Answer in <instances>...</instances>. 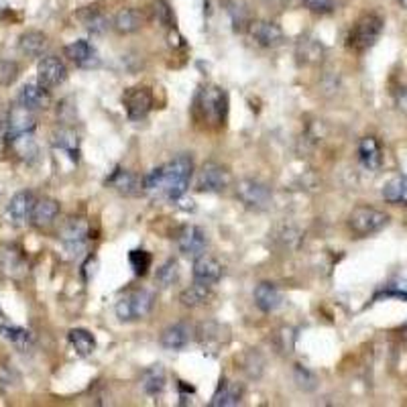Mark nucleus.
<instances>
[{
    "mask_svg": "<svg viewBox=\"0 0 407 407\" xmlns=\"http://www.w3.org/2000/svg\"><path fill=\"white\" fill-rule=\"evenodd\" d=\"M229 113V96L218 86H206L198 92L194 100V115L200 122L210 126H220L226 120Z\"/></svg>",
    "mask_w": 407,
    "mask_h": 407,
    "instance_id": "obj_1",
    "label": "nucleus"
},
{
    "mask_svg": "<svg viewBox=\"0 0 407 407\" xmlns=\"http://www.w3.org/2000/svg\"><path fill=\"white\" fill-rule=\"evenodd\" d=\"M194 174V161L189 155H177L174 161L163 165V189L170 200H179L189 185V179Z\"/></svg>",
    "mask_w": 407,
    "mask_h": 407,
    "instance_id": "obj_2",
    "label": "nucleus"
},
{
    "mask_svg": "<svg viewBox=\"0 0 407 407\" xmlns=\"http://www.w3.org/2000/svg\"><path fill=\"white\" fill-rule=\"evenodd\" d=\"M383 33V19L379 14L360 16L349 33V47L356 54L371 49Z\"/></svg>",
    "mask_w": 407,
    "mask_h": 407,
    "instance_id": "obj_3",
    "label": "nucleus"
},
{
    "mask_svg": "<svg viewBox=\"0 0 407 407\" xmlns=\"http://www.w3.org/2000/svg\"><path fill=\"white\" fill-rule=\"evenodd\" d=\"M155 295L147 290H135L120 297L117 303V316L120 322H139L153 312Z\"/></svg>",
    "mask_w": 407,
    "mask_h": 407,
    "instance_id": "obj_4",
    "label": "nucleus"
},
{
    "mask_svg": "<svg viewBox=\"0 0 407 407\" xmlns=\"http://www.w3.org/2000/svg\"><path fill=\"white\" fill-rule=\"evenodd\" d=\"M387 224H389V216L383 210L371 206H356L349 216V229L352 234L360 238L381 233Z\"/></svg>",
    "mask_w": 407,
    "mask_h": 407,
    "instance_id": "obj_5",
    "label": "nucleus"
},
{
    "mask_svg": "<svg viewBox=\"0 0 407 407\" xmlns=\"http://www.w3.org/2000/svg\"><path fill=\"white\" fill-rule=\"evenodd\" d=\"M236 198L255 210H265L271 204V187L259 179H242L236 185Z\"/></svg>",
    "mask_w": 407,
    "mask_h": 407,
    "instance_id": "obj_6",
    "label": "nucleus"
},
{
    "mask_svg": "<svg viewBox=\"0 0 407 407\" xmlns=\"http://www.w3.org/2000/svg\"><path fill=\"white\" fill-rule=\"evenodd\" d=\"M229 183H231V174L226 172V167H222L220 163H214V161L204 163L198 174V191L216 194V191L226 189Z\"/></svg>",
    "mask_w": 407,
    "mask_h": 407,
    "instance_id": "obj_7",
    "label": "nucleus"
},
{
    "mask_svg": "<svg viewBox=\"0 0 407 407\" xmlns=\"http://www.w3.org/2000/svg\"><path fill=\"white\" fill-rule=\"evenodd\" d=\"M67 80V69H65V63L56 56H45V58L39 59L37 63V82L51 90V88H58L63 82Z\"/></svg>",
    "mask_w": 407,
    "mask_h": 407,
    "instance_id": "obj_8",
    "label": "nucleus"
},
{
    "mask_svg": "<svg viewBox=\"0 0 407 407\" xmlns=\"http://www.w3.org/2000/svg\"><path fill=\"white\" fill-rule=\"evenodd\" d=\"M122 102H124L126 115H128L130 120H143V118L151 113V108H153V96H151V92L147 88H141V86L126 90Z\"/></svg>",
    "mask_w": 407,
    "mask_h": 407,
    "instance_id": "obj_9",
    "label": "nucleus"
},
{
    "mask_svg": "<svg viewBox=\"0 0 407 407\" xmlns=\"http://www.w3.org/2000/svg\"><path fill=\"white\" fill-rule=\"evenodd\" d=\"M33 206H35V196L33 191L29 189H23V191H16L10 202H8V208H6V214L10 218V222L14 226H23L31 220V212H33Z\"/></svg>",
    "mask_w": 407,
    "mask_h": 407,
    "instance_id": "obj_10",
    "label": "nucleus"
},
{
    "mask_svg": "<svg viewBox=\"0 0 407 407\" xmlns=\"http://www.w3.org/2000/svg\"><path fill=\"white\" fill-rule=\"evenodd\" d=\"M88 234H90V224L84 218H71L63 224L59 238L65 244V248L69 253H73V251L84 248V244L88 240Z\"/></svg>",
    "mask_w": 407,
    "mask_h": 407,
    "instance_id": "obj_11",
    "label": "nucleus"
},
{
    "mask_svg": "<svg viewBox=\"0 0 407 407\" xmlns=\"http://www.w3.org/2000/svg\"><path fill=\"white\" fill-rule=\"evenodd\" d=\"M65 56L71 59L78 67L82 69H94L100 65V58H98V51L96 47L86 41V39H80V41H73L65 47Z\"/></svg>",
    "mask_w": 407,
    "mask_h": 407,
    "instance_id": "obj_12",
    "label": "nucleus"
},
{
    "mask_svg": "<svg viewBox=\"0 0 407 407\" xmlns=\"http://www.w3.org/2000/svg\"><path fill=\"white\" fill-rule=\"evenodd\" d=\"M177 244H179V251L187 257H200L204 251H206V244H208V238L206 233L200 229V226H183L181 233L177 236Z\"/></svg>",
    "mask_w": 407,
    "mask_h": 407,
    "instance_id": "obj_13",
    "label": "nucleus"
},
{
    "mask_svg": "<svg viewBox=\"0 0 407 407\" xmlns=\"http://www.w3.org/2000/svg\"><path fill=\"white\" fill-rule=\"evenodd\" d=\"M251 37L261 47H277L283 41V31L271 21H255L251 25Z\"/></svg>",
    "mask_w": 407,
    "mask_h": 407,
    "instance_id": "obj_14",
    "label": "nucleus"
},
{
    "mask_svg": "<svg viewBox=\"0 0 407 407\" xmlns=\"http://www.w3.org/2000/svg\"><path fill=\"white\" fill-rule=\"evenodd\" d=\"M222 277V265L208 255H200L194 263V281L204 283V286H214Z\"/></svg>",
    "mask_w": 407,
    "mask_h": 407,
    "instance_id": "obj_15",
    "label": "nucleus"
},
{
    "mask_svg": "<svg viewBox=\"0 0 407 407\" xmlns=\"http://www.w3.org/2000/svg\"><path fill=\"white\" fill-rule=\"evenodd\" d=\"M19 104L27 111H41L49 106V90L37 84H25L19 92Z\"/></svg>",
    "mask_w": 407,
    "mask_h": 407,
    "instance_id": "obj_16",
    "label": "nucleus"
},
{
    "mask_svg": "<svg viewBox=\"0 0 407 407\" xmlns=\"http://www.w3.org/2000/svg\"><path fill=\"white\" fill-rule=\"evenodd\" d=\"M35 130V117L33 111H27L25 106H14L8 115V137L16 139L23 135H33Z\"/></svg>",
    "mask_w": 407,
    "mask_h": 407,
    "instance_id": "obj_17",
    "label": "nucleus"
},
{
    "mask_svg": "<svg viewBox=\"0 0 407 407\" xmlns=\"http://www.w3.org/2000/svg\"><path fill=\"white\" fill-rule=\"evenodd\" d=\"M59 216V202H56L54 198H41L35 200L33 212H31V222L37 229H47L51 226Z\"/></svg>",
    "mask_w": 407,
    "mask_h": 407,
    "instance_id": "obj_18",
    "label": "nucleus"
},
{
    "mask_svg": "<svg viewBox=\"0 0 407 407\" xmlns=\"http://www.w3.org/2000/svg\"><path fill=\"white\" fill-rule=\"evenodd\" d=\"M191 340V328L183 322L165 328L161 334V347L167 350H183Z\"/></svg>",
    "mask_w": 407,
    "mask_h": 407,
    "instance_id": "obj_19",
    "label": "nucleus"
},
{
    "mask_svg": "<svg viewBox=\"0 0 407 407\" xmlns=\"http://www.w3.org/2000/svg\"><path fill=\"white\" fill-rule=\"evenodd\" d=\"M358 159L371 172H375V170L381 167V163H383V151H381V145H379V141L375 137H364L358 143Z\"/></svg>",
    "mask_w": 407,
    "mask_h": 407,
    "instance_id": "obj_20",
    "label": "nucleus"
},
{
    "mask_svg": "<svg viewBox=\"0 0 407 407\" xmlns=\"http://www.w3.org/2000/svg\"><path fill=\"white\" fill-rule=\"evenodd\" d=\"M281 301H283L281 291L277 290L273 283H259L255 288V303L261 312L271 314L281 305Z\"/></svg>",
    "mask_w": 407,
    "mask_h": 407,
    "instance_id": "obj_21",
    "label": "nucleus"
},
{
    "mask_svg": "<svg viewBox=\"0 0 407 407\" xmlns=\"http://www.w3.org/2000/svg\"><path fill=\"white\" fill-rule=\"evenodd\" d=\"M19 47L27 58H41L47 47V35L41 31H27L19 39Z\"/></svg>",
    "mask_w": 407,
    "mask_h": 407,
    "instance_id": "obj_22",
    "label": "nucleus"
},
{
    "mask_svg": "<svg viewBox=\"0 0 407 407\" xmlns=\"http://www.w3.org/2000/svg\"><path fill=\"white\" fill-rule=\"evenodd\" d=\"M242 399V387L238 383H229V381H222L218 385V391L214 393L210 407H233L238 406Z\"/></svg>",
    "mask_w": 407,
    "mask_h": 407,
    "instance_id": "obj_23",
    "label": "nucleus"
},
{
    "mask_svg": "<svg viewBox=\"0 0 407 407\" xmlns=\"http://www.w3.org/2000/svg\"><path fill=\"white\" fill-rule=\"evenodd\" d=\"M106 185H111L113 189H117L118 194H122V196H135L141 189V181L137 179V175H132L126 170H117L106 179Z\"/></svg>",
    "mask_w": 407,
    "mask_h": 407,
    "instance_id": "obj_24",
    "label": "nucleus"
},
{
    "mask_svg": "<svg viewBox=\"0 0 407 407\" xmlns=\"http://www.w3.org/2000/svg\"><path fill=\"white\" fill-rule=\"evenodd\" d=\"M141 383H143V391L147 395H151V397L161 395L163 389H165V371H163V367L161 364H153L151 369H147L143 373Z\"/></svg>",
    "mask_w": 407,
    "mask_h": 407,
    "instance_id": "obj_25",
    "label": "nucleus"
},
{
    "mask_svg": "<svg viewBox=\"0 0 407 407\" xmlns=\"http://www.w3.org/2000/svg\"><path fill=\"white\" fill-rule=\"evenodd\" d=\"M383 198L389 204L395 206H407V175H395L391 177L383 187Z\"/></svg>",
    "mask_w": 407,
    "mask_h": 407,
    "instance_id": "obj_26",
    "label": "nucleus"
},
{
    "mask_svg": "<svg viewBox=\"0 0 407 407\" xmlns=\"http://www.w3.org/2000/svg\"><path fill=\"white\" fill-rule=\"evenodd\" d=\"M141 25H143V14L137 8H122L115 16V29L122 35L139 31Z\"/></svg>",
    "mask_w": 407,
    "mask_h": 407,
    "instance_id": "obj_27",
    "label": "nucleus"
},
{
    "mask_svg": "<svg viewBox=\"0 0 407 407\" xmlns=\"http://www.w3.org/2000/svg\"><path fill=\"white\" fill-rule=\"evenodd\" d=\"M54 147L65 151L73 161L80 159V141H78V135L71 128H61L54 135Z\"/></svg>",
    "mask_w": 407,
    "mask_h": 407,
    "instance_id": "obj_28",
    "label": "nucleus"
},
{
    "mask_svg": "<svg viewBox=\"0 0 407 407\" xmlns=\"http://www.w3.org/2000/svg\"><path fill=\"white\" fill-rule=\"evenodd\" d=\"M210 297H212L210 286H204V283H198V281H196L194 286H189L187 290L181 291L179 301H181L185 307H198V305L208 303Z\"/></svg>",
    "mask_w": 407,
    "mask_h": 407,
    "instance_id": "obj_29",
    "label": "nucleus"
},
{
    "mask_svg": "<svg viewBox=\"0 0 407 407\" xmlns=\"http://www.w3.org/2000/svg\"><path fill=\"white\" fill-rule=\"evenodd\" d=\"M78 19H80L82 25H84L90 33H94V35H102V33H106V29H108V19H106V14L100 12L98 8H86V10H82V12L78 14Z\"/></svg>",
    "mask_w": 407,
    "mask_h": 407,
    "instance_id": "obj_30",
    "label": "nucleus"
},
{
    "mask_svg": "<svg viewBox=\"0 0 407 407\" xmlns=\"http://www.w3.org/2000/svg\"><path fill=\"white\" fill-rule=\"evenodd\" d=\"M67 338H69L71 347L75 349V352H78L80 356H90V354L96 350V340H94V336H92L88 330H84V328H73V330H69Z\"/></svg>",
    "mask_w": 407,
    "mask_h": 407,
    "instance_id": "obj_31",
    "label": "nucleus"
},
{
    "mask_svg": "<svg viewBox=\"0 0 407 407\" xmlns=\"http://www.w3.org/2000/svg\"><path fill=\"white\" fill-rule=\"evenodd\" d=\"M2 336L19 350H29L33 347V334L25 328H19V326H2L0 328Z\"/></svg>",
    "mask_w": 407,
    "mask_h": 407,
    "instance_id": "obj_32",
    "label": "nucleus"
},
{
    "mask_svg": "<svg viewBox=\"0 0 407 407\" xmlns=\"http://www.w3.org/2000/svg\"><path fill=\"white\" fill-rule=\"evenodd\" d=\"M2 267L10 275H21V273L27 271V265L23 261V255L16 248H4L2 251Z\"/></svg>",
    "mask_w": 407,
    "mask_h": 407,
    "instance_id": "obj_33",
    "label": "nucleus"
},
{
    "mask_svg": "<svg viewBox=\"0 0 407 407\" xmlns=\"http://www.w3.org/2000/svg\"><path fill=\"white\" fill-rule=\"evenodd\" d=\"M177 279H179V265H177V261H174V259H170V261L157 271V277H155V281H157L161 288H172L174 283H177Z\"/></svg>",
    "mask_w": 407,
    "mask_h": 407,
    "instance_id": "obj_34",
    "label": "nucleus"
},
{
    "mask_svg": "<svg viewBox=\"0 0 407 407\" xmlns=\"http://www.w3.org/2000/svg\"><path fill=\"white\" fill-rule=\"evenodd\" d=\"M128 261H130V267L137 275H145L149 271L151 263H153V257L147 251H130Z\"/></svg>",
    "mask_w": 407,
    "mask_h": 407,
    "instance_id": "obj_35",
    "label": "nucleus"
},
{
    "mask_svg": "<svg viewBox=\"0 0 407 407\" xmlns=\"http://www.w3.org/2000/svg\"><path fill=\"white\" fill-rule=\"evenodd\" d=\"M295 383H297L303 391H314L316 385H318V379H316V375L310 373L307 369L297 367V369H295Z\"/></svg>",
    "mask_w": 407,
    "mask_h": 407,
    "instance_id": "obj_36",
    "label": "nucleus"
},
{
    "mask_svg": "<svg viewBox=\"0 0 407 407\" xmlns=\"http://www.w3.org/2000/svg\"><path fill=\"white\" fill-rule=\"evenodd\" d=\"M153 16L159 25L170 27L172 25V8L165 0H155L153 2Z\"/></svg>",
    "mask_w": 407,
    "mask_h": 407,
    "instance_id": "obj_37",
    "label": "nucleus"
},
{
    "mask_svg": "<svg viewBox=\"0 0 407 407\" xmlns=\"http://www.w3.org/2000/svg\"><path fill=\"white\" fill-rule=\"evenodd\" d=\"M299 231L297 229H293V226H281L279 231H277V240H281V244L283 246H288V248H293V246H297V242H299Z\"/></svg>",
    "mask_w": 407,
    "mask_h": 407,
    "instance_id": "obj_38",
    "label": "nucleus"
},
{
    "mask_svg": "<svg viewBox=\"0 0 407 407\" xmlns=\"http://www.w3.org/2000/svg\"><path fill=\"white\" fill-rule=\"evenodd\" d=\"M163 179H165L163 167H155L143 177V185H145V189H159V187L163 189Z\"/></svg>",
    "mask_w": 407,
    "mask_h": 407,
    "instance_id": "obj_39",
    "label": "nucleus"
},
{
    "mask_svg": "<svg viewBox=\"0 0 407 407\" xmlns=\"http://www.w3.org/2000/svg\"><path fill=\"white\" fill-rule=\"evenodd\" d=\"M16 381H19L16 373H14L10 367L0 364V391H8V389H12V387L16 385Z\"/></svg>",
    "mask_w": 407,
    "mask_h": 407,
    "instance_id": "obj_40",
    "label": "nucleus"
},
{
    "mask_svg": "<svg viewBox=\"0 0 407 407\" xmlns=\"http://www.w3.org/2000/svg\"><path fill=\"white\" fill-rule=\"evenodd\" d=\"M16 73H19L16 63H12V61H2L0 63V82L2 84H12L16 80Z\"/></svg>",
    "mask_w": 407,
    "mask_h": 407,
    "instance_id": "obj_41",
    "label": "nucleus"
},
{
    "mask_svg": "<svg viewBox=\"0 0 407 407\" xmlns=\"http://www.w3.org/2000/svg\"><path fill=\"white\" fill-rule=\"evenodd\" d=\"M312 12H318V14H326V12H332L334 8V0H301Z\"/></svg>",
    "mask_w": 407,
    "mask_h": 407,
    "instance_id": "obj_42",
    "label": "nucleus"
},
{
    "mask_svg": "<svg viewBox=\"0 0 407 407\" xmlns=\"http://www.w3.org/2000/svg\"><path fill=\"white\" fill-rule=\"evenodd\" d=\"M381 297H399V299H406L407 301V283H393L389 286V290L381 291L375 295V299H381Z\"/></svg>",
    "mask_w": 407,
    "mask_h": 407,
    "instance_id": "obj_43",
    "label": "nucleus"
},
{
    "mask_svg": "<svg viewBox=\"0 0 407 407\" xmlns=\"http://www.w3.org/2000/svg\"><path fill=\"white\" fill-rule=\"evenodd\" d=\"M231 14H233V21H234V25H236V29L240 27V25H244V21H246V10H244V6L242 4H231Z\"/></svg>",
    "mask_w": 407,
    "mask_h": 407,
    "instance_id": "obj_44",
    "label": "nucleus"
},
{
    "mask_svg": "<svg viewBox=\"0 0 407 407\" xmlns=\"http://www.w3.org/2000/svg\"><path fill=\"white\" fill-rule=\"evenodd\" d=\"M397 332H399V336H402L404 340H407V322H406V324H402V326H399V330H397Z\"/></svg>",
    "mask_w": 407,
    "mask_h": 407,
    "instance_id": "obj_45",
    "label": "nucleus"
},
{
    "mask_svg": "<svg viewBox=\"0 0 407 407\" xmlns=\"http://www.w3.org/2000/svg\"><path fill=\"white\" fill-rule=\"evenodd\" d=\"M397 2H399V4H402V6L407 10V0H397Z\"/></svg>",
    "mask_w": 407,
    "mask_h": 407,
    "instance_id": "obj_46",
    "label": "nucleus"
}]
</instances>
